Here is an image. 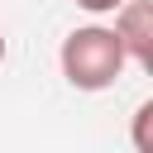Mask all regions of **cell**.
Returning a JSON list of instances; mask_svg holds the SVG:
<instances>
[{
	"instance_id": "obj_3",
	"label": "cell",
	"mask_w": 153,
	"mask_h": 153,
	"mask_svg": "<svg viewBox=\"0 0 153 153\" xmlns=\"http://www.w3.org/2000/svg\"><path fill=\"white\" fill-rule=\"evenodd\" d=\"M134 148L139 153H153V100H143L134 110Z\"/></svg>"
},
{
	"instance_id": "obj_4",
	"label": "cell",
	"mask_w": 153,
	"mask_h": 153,
	"mask_svg": "<svg viewBox=\"0 0 153 153\" xmlns=\"http://www.w3.org/2000/svg\"><path fill=\"white\" fill-rule=\"evenodd\" d=\"M72 5H81L86 14H110L115 5H124V0H72Z\"/></svg>"
},
{
	"instance_id": "obj_5",
	"label": "cell",
	"mask_w": 153,
	"mask_h": 153,
	"mask_svg": "<svg viewBox=\"0 0 153 153\" xmlns=\"http://www.w3.org/2000/svg\"><path fill=\"white\" fill-rule=\"evenodd\" d=\"M0 62H5V33H0Z\"/></svg>"
},
{
	"instance_id": "obj_2",
	"label": "cell",
	"mask_w": 153,
	"mask_h": 153,
	"mask_svg": "<svg viewBox=\"0 0 153 153\" xmlns=\"http://www.w3.org/2000/svg\"><path fill=\"white\" fill-rule=\"evenodd\" d=\"M110 14H115L110 29L120 33L129 67L153 72V0H124V5H115Z\"/></svg>"
},
{
	"instance_id": "obj_1",
	"label": "cell",
	"mask_w": 153,
	"mask_h": 153,
	"mask_svg": "<svg viewBox=\"0 0 153 153\" xmlns=\"http://www.w3.org/2000/svg\"><path fill=\"white\" fill-rule=\"evenodd\" d=\"M57 67H62L72 91H110L124 76L129 57H124V43L110 24H81L62 38Z\"/></svg>"
}]
</instances>
